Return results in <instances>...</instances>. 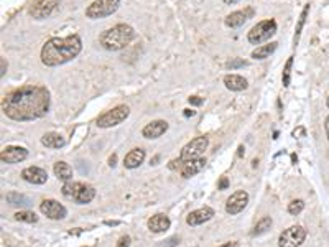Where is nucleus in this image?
Returning a JSON list of instances; mask_svg holds the SVG:
<instances>
[{"label":"nucleus","mask_w":329,"mask_h":247,"mask_svg":"<svg viewBox=\"0 0 329 247\" xmlns=\"http://www.w3.org/2000/svg\"><path fill=\"white\" fill-rule=\"evenodd\" d=\"M5 74V61L2 60V76Z\"/></svg>","instance_id":"nucleus-41"},{"label":"nucleus","mask_w":329,"mask_h":247,"mask_svg":"<svg viewBox=\"0 0 329 247\" xmlns=\"http://www.w3.org/2000/svg\"><path fill=\"white\" fill-rule=\"evenodd\" d=\"M145 160V152L142 150V148H133L132 152L127 153L125 160H123V165H125V168H137L140 167Z\"/></svg>","instance_id":"nucleus-20"},{"label":"nucleus","mask_w":329,"mask_h":247,"mask_svg":"<svg viewBox=\"0 0 329 247\" xmlns=\"http://www.w3.org/2000/svg\"><path fill=\"white\" fill-rule=\"evenodd\" d=\"M219 247H235V243H225V244L219 246Z\"/></svg>","instance_id":"nucleus-38"},{"label":"nucleus","mask_w":329,"mask_h":247,"mask_svg":"<svg viewBox=\"0 0 329 247\" xmlns=\"http://www.w3.org/2000/svg\"><path fill=\"white\" fill-rule=\"evenodd\" d=\"M276 46H278V43H275V41H272V43H269V45H262V46H259V48H255L254 51H252V58L254 60L269 58V56L276 50Z\"/></svg>","instance_id":"nucleus-24"},{"label":"nucleus","mask_w":329,"mask_h":247,"mask_svg":"<svg viewBox=\"0 0 329 247\" xmlns=\"http://www.w3.org/2000/svg\"><path fill=\"white\" fill-rule=\"evenodd\" d=\"M115 160H117L115 155H112V157L109 158V165H110V167H115Z\"/></svg>","instance_id":"nucleus-36"},{"label":"nucleus","mask_w":329,"mask_h":247,"mask_svg":"<svg viewBox=\"0 0 329 247\" xmlns=\"http://www.w3.org/2000/svg\"><path fill=\"white\" fill-rule=\"evenodd\" d=\"M224 84L230 91H244L247 89V79L239 74H227L224 76Z\"/></svg>","instance_id":"nucleus-21"},{"label":"nucleus","mask_w":329,"mask_h":247,"mask_svg":"<svg viewBox=\"0 0 329 247\" xmlns=\"http://www.w3.org/2000/svg\"><path fill=\"white\" fill-rule=\"evenodd\" d=\"M119 5L120 0H96V2H92L86 8V17L92 20L109 17V15H112L119 8Z\"/></svg>","instance_id":"nucleus-6"},{"label":"nucleus","mask_w":329,"mask_h":247,"mask_svg":"<svg viewBox=\"0 0 329 247\" xmlns=\"http://www.w3.org/2000/svg\"><path fill=\"white\" fill-rule=\"evenodd\" d=\"M128 114H130V109H128L127 106H117L114 107L112 111H107L104 112L99 119H97V127L101 128H107V127H114V125H119L123 121L127 119Z\"/></svg>","instance_id":"nucleus-7"},{"label":"nucleus","mask_w":329,"mask_h":247,"mask_svg":"<svg viewBox=\"0 0 329 247\" xmlns=\"http://www.w3.org/2000/svg\"><path fill=\"white\" fill-rule=\"evenodd\" d=\"M206 165V160L201 157V158H196V160H189V162H183V167L179 168V172H181V177L183 178H191L194 175H198L201 170L204 168Z\"/></svg>","instance_id":"nucleus-18"},{"label":"nucleus","mask_w":329,"mask_h":247,"mask_svg":"<svg viewBox=\"0 0 329 247\" xmlns=\"http://www.w3.org/2000/svg\"><path fill=\"white\" fill-rule=\"evenodd\" d=\"M272 226V218H269V216H265V218H262L259 223L255 224L254 231H252V236H259V234H264L267 229H270Z\"/></svg>","instance_id":"nucleus-26"},{"label":"nucleus","mask_w":329,"mask_h":247,"mask_svg":"<svg viewBox=\"0 0 329 247\" xmlns=\"http://www.w3.org/2000/svg\"><path fill=\"white\" fill-rule=\"evenodd\" d=\"M247 203H249V193L237 191L227 199V203H225V211H227L229 214H239L240 211H244Z\"/></svg>","instance_id":"nucleus-12"},{"label":"nucleus","mask_w":329,"mask_h":247,"mask_svg":"<svg viewBox=\"0 0 329 247\" xmlns=\"http://www.w3.org/2000/svg\"><path fill=\"white\" fill-rule=\"evenodd\" d=\"M82 41L78 35H69L66 38H51L41 48V63L45 66H59L74 60L81 53Z\"/></svg>","instance_id":"nucleus-2"},{"label":"nucleus","mask_w":329,"mask_h":247,"mask_svg":"<svg viewBox=\"0 0 329 247\" xmlns=\"http://www.w3.org/2000/svg\"><path fill=\"white\" fill-rule=\"evenodd\" d=\"M169 228V219L164 214H155L148 219V229L152 233H164Z\"/></svg>","instance_id":"nucleus-19"},{"label":"nucleus","mask_w":329,"mask_h":247,"mask_svg":"<svg viewBox=\"0 0 329 247\" xmlns=\"http://www.w3.org/2000/svg\"><path fill=\"white\" fill-rule=\"evenodd\" d=\"M115 247H130V236H122Z\"/></svg>","instance_id":"nucleus-31"},{"label":"nucleus","mask_w":329,"mask_h":247,"mask_svg":"<svg viewBox=\"0 0 329 247\" xmlns=\"http://www.w3.org/2000/svg\"><path fill=\"white\" fill-rule=\"evenodd\" d=\"M164 244H162L160 247H174L178 244V238H169V239H166V241H163Z\"/></svg>","instance_id":"nucleus-33"},{"label":"nucleus","mask_w":329,"mask_h":247,"mask_svg":"<svg viewBox=\"0 0 329 247\" xmlns=\"http://www.w3.org/2000/svg\"><path fill=\"white\" fill-rule=\"evenodd\" d=\"M27 157H28V152H27V148H23V147H7L0 153V158H2L3 163H20Z\"/></svg>","instance_id":"nucleus-13"},{"label":"nucleus","mask_w":329,"mask_h":247,"mask_svg":"<svg viewBox=\"0 0 329 247\" xmlns=\"http://www.w3.org/2000/svg\"><path fill=\"white\" fill-rule=\"evenodd\" d=\"M166 130H168L166 121H153L143 127L142 135L145 138H158V137H162Z\"/></svg>","instance_id":"nucleus-17"},{"label":"nucleus","mask_w":329,"mask_h":247,"mask_svg":"<svg viewBox=\"0 0 329 247\" xmlns=\"http://www.w3.org/2000/svg\"><path fill=\"white\" fill-rule=\"evenodd\" d=\"M303 209H305V203H303L301 199H295V201H291L290 204H288V213L293 216L300 214Z\"/></svg>","instance_id":"nucleus-28"},{"label":"nucleus","mask_w":329,"mask_h":247,"mask_svg":"<svg viewBox=\"0 0 329 247\" xmlns=\"http://www.w3.org/2000/svg\"><path fill=\"white\" fill-rule=\"evenodd\" d=\"M291 66H293V56H291V58H288L286 64H285V69H283V86H285V87L290 86V78H291Z\"/></svg>","instance_id":"nucleus-29"},{"label":"nucleus","mask_w":329,"mask_h":247,"mask_svg":"<svg viewBox=\"0 0 329 247\" xmlns=\"http://www.w3.org/2000/svg\"><path fill=\"white\" fill-rule=\"evenodd\" d=\"M208 145H209L208 137H196V138H193V140L189 142L188 145L183 147L179 158H181L183 162H189V160H196V158H201L203 153L206 152V148H208Z\"/></svg>","instance_id":"nucleus-9"},{"label":"nucleus","mask_w":329,"mask_h":247,"mask_svg":"<svg viewBox=\"0 0 329 247\" xmlns=\"http://www.w3.org/2000/svg\"><path fill=\"white\" fill-rule=\"evenodd\" d=\"M135 38V32L130 25L125 23H119L115 27H112L109 30H106L104 33L101 35V45L102 48L109 50V51H119L123 50L127 45H130V41Z\"/></svg>","instance_id":"nucleus-3"},{"label":"nucleus","mask_w":329,"mask_h":247,"mask_svg":"<svg viewBox=\"0 0 329 247\" xmlns=\"http://www.w3.org/2000/svg\"><path fill=\"white\" fill-rule=\"evenodd\" d=\"M40 211L50 219H64L66 214H68L64 206L56 201V199H45L40 204Z\"/></svg>","instance_id":"nucleus-11"},{"label":"nucleus","mask_w":329,"mask_h":247,"mask_svg":"<svg viewBox=\"0 0 329 247\" xmlns=\"http://www.w3.org/2000/svg\"><path fill=\"white\" fill-rule=\"evenodd\" d=\"M254 17V8L247 7L244 10H237V12H232L229 15L227 18H225V25H227L229 28H237V27H242V25L247 22L249 18Z\"/></svg>","instance_id":"nucleus-15"},{"label":"nucleus","mask_w":329,"mask_h":247,"mask_svg":"<svg viewBox=\"0 0 329 247\" xmlns=\"http://www.w3.org/2000/svg\"><path fill=\"white\" fill-rule=\"evenodd\" d=\"M22 178L28 183L43 185V183H46V180H48V173L40 167H28L22 172Z\"/></svg>","instance_id":"nucleus-16"},{"label":"nucleus","mask_w":329,"mask_h":247,"mask_svg":"<svg viewBox=\"0 0 329 247\" xmlns=\"http://www.w3.org/2000/svg\"><path fill=\"white\" fill-rule=\"evenodd\" d=\"M188 101H189V104H193V106H201L203 104V97H198V96H191Z\"/></svg>","instance_id":"nucleus-34"},{"label":"nucleus","mask_w":329,"mask_h":247,"mask_svg":"<svg viewBox=\"0 0 329 247\" xmlns=\"http://www.w3.org/2000/svg\"><path fill=\"white\" fill-rule=\"evenodd\" d=\"M275 33H276V22L269 18V20H264V22L257 23L249 32L247 38H249L252 45H260V43H264V41L270 40Z\"/></svg>","instance_id":"nucleus-5"},{"label":"nucleus","mask_w":329,"mask_h":247,"mask_svg":"<svg viewBox=\"0 0 329 247\" xmlns=\"http://www.w3.org/2000/svg\"><path fill=\"white\" fill-rule=\"evenodd\" d=\"M328 107H329V97H328Z\"/></svg>","instance_id":"nucleus-42"},{"label":"nucleus","mask_w":329,"mask_h":247,"mask_svg":"<svg viewBox=\"0 0 329 247\" xmlns=\"http://www.w3.org/2000/svg\"><path fill=\"white\" fill-rule=\"evenodd\" d=\"M239 0H224V3H229V5H232V3H237Z\"/></svg>","instance_id":"nucleus-40"},{"label":"nucleus","mask_w":329,"mask_h":247,"mask_svg":"<svg viewBox=\"0 0 329 247\" xmlns=\"http://www.w3.org/2000/svg\"><path fill=\"white\" fill-rule=\"evenodd\" d=\"M245 64H247V63H245V61H242V60H234V61H229L227 68L232 69V68H237V66H245Z\"/></svg>","instance_id":"nucleus-32"},{"label":"nucleus","mask_w":329,"mask_h":247,"mask_svg":"<svg viewBox=\"0 0 329 247\" xmlns=\"http://www.w3.org/2000/svg\"><path fill=\"white\" fill-rule=\"evenodd\" d=\"M7 201L10 204H22V206L32 204V199H30L28 196H23V194H18V193H8L7 194Z\"/></svg>","instance_id":"nucleus-25"},{"label":"nucleus","mask_w":329,"mask_h":247,"mask_svg":"<svg viewBox=\"0 0 329 247\" xmlns=\"http://www.w3.org/2000/svg\"><path fill=\"white\" fill-rule=\"evenodd\" d=\"M213 216H214V209L209 208V206H204V208L191 211V213L188 214V218H186V223L189 226H199V224L208 223L209 219H213Z\"/></svg>","instance_id":"nucleus-14"},{"label":"nucleus","mask_w":329,"mask_h":247,"mask_svg":"<svg viewBox=\"0 0 329 247\" xmlns=\"http://www.w3.org/2000/svg\"><path fill=\"white\" fill-rule=\"evenodd\" d=\"M53 172L58 177V180H63V182H71V178H73V170H71V167L66 162L55 163Z\"/></svg>","instance_id":"nucleus-23"},{"label":"nucleus","mask_w":329,"mask_h":247,"mask_svg":"<svg viewBox=\"0 0 329 247\" xmlns=\"http://www.w3.org/2000/svg\"><path fill=\"white\" fill-rule=\"evenodd\" d=\"M184 116H186V117H189V116H194V111H189V109H186V111H184Z\"/></svg>","instance_id":"nucleus-39"},{"label":"nucleus","mask_w":329,"mask_h":247,"mask_svg":"<svg viewBox=\"0 0 329 247\" xmlns=\"http://www.w3.org/2000/svg\"><path fill=\"white\" fill-rule=\"evenodd\" d=\"M63 194L66 198L74 199L78 204L91 203L96 196V189L91 185L81 183V182H66L63 186Z\"/></svg>","instance_id":"nucleus-4"},{"label":"nucleus","mask_w":329,"mask_h":247,"mask_svg":"<svg viewBox=\"0 0 329 247\" xmlns=\"http://www.w3.org/2000/svg\"><path fill=\"white\" fill-rule=\"evenodd\" d=\"M227 186H229V180H227V177H222L219 182V189H225Z\"/></svg>","instance_id":"nucleus-35"},{"label":"nucleus","mask_w":329,"mask_h":247,"mask_svg":"<svg viewBox=\"0 0 329 247\" xmlns=\"http://www.w3.org/2000/svg\"><path fill=\"white\" fill-rule=\"evenodd\" d=\"M58 7H59V0H33V2L30 3L28 13L32 15L33 18L43 20V18H48Z\"/></svg>","instance_id":"nucleus-10"},{"label":"nucleus","mask_w":329,"mask_h":247,"mask_svg":"<svg viewBox=\"0 0 329 247\" xmlns=\"http://www.w3.org/2000/svg\"><path fill=\"white\" fill-rule=\"evenodd\" d=\"M306 239V229L301 226H291L285 229L278 238L280 247H300Z\"/></svg>","instance_id":"nucleus-8"},{"label":"nucleus","mask_w":329,"mask_h":247,"mask_svg":"<svg viewBox=\"0 0 329 247\" xmlns=\"http://www.w3.org/2000/svg\"><path fill=\"white\" fill-rule=\"evenodd\" d=\"M308 12H310V5H306V7H305V10H303V13H301V17H300V23H298V27H296L295 43H296V41H298V38H300L301 28H303V25H305V20H306V15H308Z\"/></svg>","instance_id":"nucleus-30"},{"label":"nucleus","mask_w":329,"mask_h":247,"mask_svg":"<svg viewBox=\"0 0 329 247\" xmlns=\"http://www.w3.org/2000/svg\"><path fill=\"white\" fill-rule=\"evenodd\" d=\"M50 109V92L43 86H25L3 97L2 111L8 119L35 121Z\"/></svg>","instance_id":"nucleus-1"},{"label":"nucleus","mask_w":329,"mask_h":247,"mask_svg":"<svg viewBox=\"0 0 329 247\" xmlns=\"http://www.w3.org/2000/svg\"><path fill=\"white\" fill-rule=\"evenodd\" d=\"M41 143H43L45 147H48V148H61V147H64L66 140L59 135V133L50 132V133H45V135L41 137Z\"/></svg>","instance_id":"nucleus-22"},{"label":"nucleus","mask_w":329,"mask_h":247,"mask_svg":"<svg viewBox=\"0 0 329 247\" xmlns=\"http://www.w3.org/2000/svg\"><path fill=\"white\" fill-rule=\"evenodd\" d=\"M15 219L17 221H22V223H28V224H33L38 221V216L32 213V211H18V213H15Z\"/></svg>","instance_id":"nucleus-27"},{"label":"nucleus","mask_w":329,"mask_h":247,"mask_svg":"<svg viewBox=\"0 0 329 247\" xmlns=\"http://www.w3.org/2000/svg\"><path fill=\"white\" fill-rule=\"evenodd\" d=\"M325 128H326V133H328V138H329V116L326 117V122H325Z\"/></svg>","instance_id":"nucleus-37"}]
</instances>
